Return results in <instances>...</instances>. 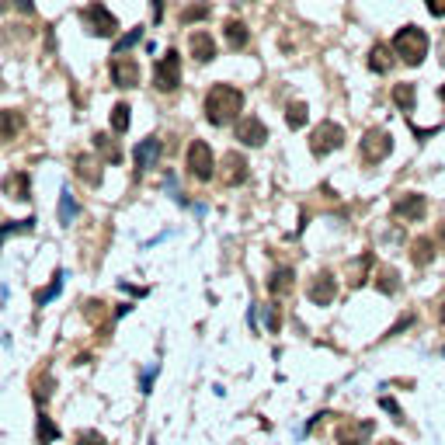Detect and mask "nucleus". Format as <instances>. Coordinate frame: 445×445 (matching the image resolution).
Segmentation results:
<instances>
[{
    "label": "nucleus",
    "instance_id": "4468645a",
    "mask_svg": "<svg viewBox=\"0 0 445 445\" xmlns=\"http://www.w3.org/2000/svg\"><path fill=\"white\" fill-rule=\"evenodd\" d=\"M188 49H191V56H195L198 63H212V60H216V42H212L209 32H191Z\"/></svg>",
    "mask_w": 445,
    "mask_h": 445
},
{
    "label": "nucleus",
    "instance_id": "1a4fd4ad",
    "mask_svg": "<svg viewBox=\"0 0 445 445\" xmlns=\"http://www.w3.org/2000/svg\"><path fill=\"white\" fill-rule=\"evenodd\" d=\"M393 212H397L400 219H411V223H418V219H425V212H428V198H425L421 191H407L404 198H397Z\"/></svg>",
    "mask_w": 445,
    "mask_h": 445
},
{
    "label": "nucleus",
    "instance_id": "5701e85b",
    "mask_svg": "<svg viewBox=\"0 0 445 445\" xmlns=\"http://www.w3.org/2000/svg\"><path fill=\"white\" fill-rule=\"evenodd\" d=\"M393 101H397V108L400 111H414V104H418V90H414V84H397L393 88Z\"/></svg>",
    "mask_w": 445,
    "mask_h": 445
},
{
    "label": "nucleus",
    "instance_id": "ea45409f",
    "mask_svg": "<svg viewBox=\"0 0 445 445\" xmlns=\"http://www.w3.org/2000/svg\"><path fill=\"white\" fill-rule=\"evenodd\" d=\"M153 376H157V365H150V369L143 372V393H150V383H153Z\"/></svg>",
    "mask_w": 445,
    "mask_h": 445
},
{
    "label": "nucleus",
    "instance_id": "a878e982",
    "mask_svg": "<svg viewBox=\"0 0 445 445\" xmlns=\"http://www.w3.org/2000/svg\"><path fill=\"white\" fill-rule=\"evenodd\" d=\"M77 212H81V209H77V198L70 195V188H63V195H60V223L70 226V223L77 219Z\"/></svg>",
    "mask_w": 445,
    "mask_h": 445
},
{
    "label": "nucleus",
    "instance_id": "a211bd4d",
    "mask_svg": "<svg viewBox=\"0 0 445 445\" xmlns=\"http://www.w3.org/2000/svg\"><path fill=\"white\" fill-rule=\"evenodd\" d=\"M292 285H296L292 268H275L271 278H268V292H271V296H285V292H292Z\"/></svg>",
    "mask_w": 445,
    "mask_h": 445
},
{
    "label": "nucleus",
    "instance_id": "7ed1b4c3",
    "mask_svg": "<svg viewBox=\"0 0 445 445\" xmlns=\"http://www.w3.org/2000/svg\"><path fill=\"white\" fill-rule=\"evenodd\" d=\"M341 146H345V129H341L338 122H320V125L313 129V136H310L313 157H327V153H334V150H341Z\"/></svg>",
    "mask_w": 445,
    "mask_h": 445
},
{
    "label": "nucleus",
    "instance_id": "09e8293b",
    "mask_svg": "<svg viewBox=\"0 0 445 445\" xmlns=\"http://www.w3.org/2000/svg\"><path fill=\"white\" fill-rule=\"evenodd\" d=\"M442 355H445V348H442Z\"/></svg>",
    "mask_w": 445,
    "mask_h": 445
},
{
    "label": "nucleus",
    "instance_id": "bb28decb",
    "mask_svg": "<svg viewBox=\"0 0 445 445\" xmlns=\"http://www.w3.org/2000/svg\"><path fill=\"white\" fill-rule=\"evenodd\" d=\"M60 292H63V271L56 268V275H53V282H49V285H46L42 292H35V306H46V303H49V299H56Z\"/></svg>",
    "mask_w": 445,
    "mask_h": 445
},
{
    "label": "nucleus",
    "instance_id": "c756f323",
    "mask_svg": "<svg viewBox=\"0 0 445 445\" xmlns=\"http://www.w3.org/2000/svg\"><path fill=\"white\" fill-rule=\"evenodd\" d=\"M35 230V219L28 216V219H14V223H7V226H0V240H7V237H18V233H32Z\"/></svg>",
    "mask_w": 445,
    "mask_h": 445
},
{
    "label": "nucleus",
    "instance_id": "6e6552de",
    "mask_svg": "<svg viewBox=\"0 0 445 445\" xmlns=\"http://www.w3.org/2000/svg\"><path fill=\"white\" fill-rule=\"evenodd\" d=\"M108 74H111V84H115V88H136V84H139V63H136L132 56H125V53H118V56L111 60Z\"/></svg>",
    "mask_w": 445,
    "mask_h": 445
},
{
    "label": "nucleus",
    "instance_id": "c03bdc74",
    "mask_svg": "<svg viewBox=\"0 0 445 445\" xmlns=\"http://www.w3.org/2000/svg\"><path fill=\"white\" fill-rule=\"evenodd\" d=\"M442 63H445V35H442Z\"/></svg>",
    "mask_w": 445,
    "mask_h": 445
},
{
    "label": "nucleus",
    "instance_id": "79ce46f5",
    "mask_svg": "<svg viewBox=\"0 0 445 445\" xmlns=\"http://www.w3.org/2000/svg\"><path fill=\"white\" fill-rule=\"evenodd\" d=\"M164 18V0H153V21Z\"/></svg>",
    "mask_w": 445,
    "mask_h": 445
},
{
    "label": "nucleus",
    "instance_id": "a18cd8bd",
    "mask_svg": "<svg viewBox=\"0 0 445 445\" xmlns=\"http://www.w3.org/2000/svg\"><path fill=\"white\" fill-rule=\"evenodd\" d=\"M439 237H442V244H445V226H442V230H439Z\"/></svg>",
    "mask_w": 445,
    "mask_h": 445
},
{
    "label": "nucleus",
    "instance_id": "f03ea898",
    "mask_svg": "<svg viewBox=\"0 0 445 445\" xmlns=\"http://www.w3.org/2000/svg\"><path fill=\"white\" fill-rule=\"evenodd\" d=\"M428 35H425V28H418V25H407V28H400L397 35H393V53H397V60H404L407 67H421L425 63V56H428Z\"/></svg>",
    "mask_w": 445,
    "mask_h": 445
},
{
    "label": "nucleus",
    "instance_id": "6ab92c4d",
    "mask_svg": "<svg viewBox=\"0 0 445 445\" xmlns=\"http://www.w3.org/2000/svg\"><path fill=\"white\" fill-rule=\"evenodd\" d=\"M94 146H97V153H101L104 164H122V150H118V143L108 132H97L94 136Z\"/></svg>",
    "mask_w": 445,
    "mask_h": 445
},
{
    "label": "nucleus",
    "instance_id": "20e7f679",
    "mask_svg": "<svg viewBox=\"0 0 445 445\" xmlns=\"http://www.w3.org/2000/svg\"><path fill=\"white\" fill-rule=\"evenodd\" d=\"M188 174L195 181H212V174H216V157L205 139H195L188 146Z\"/></svg>",
    "mask_w": 445,
    "mask_h": 445
},
{
    "label": "nucleus",
    "instance_id": "4c0bfd02",
    "mask_svg": "<svg viewBox=\"0 0 445 445\" xmlns=\"http://www.w3.org/2000/svg\"><path fill=\"white\" fill-rule=\"evenodd\" d=\"M278 327H282V317H278V310L271 306V310H268V331H275V334H278Z\"/></svg>",
    "mask_w": 445,
    "mask_h": 445
},
{
    "label": "nucleus",
    "instance_id": "0eeeda50",
    "mask_svg": "<svg viewBox=\"0 0 445 445\" xmlns=\"http://www.w3.org/2000/svg\"><path fill=\"white\" fill-rule=\"evenodd\" d=\"M181 84V60L174 49H167V56L157 63V70H153V88L157 90H178Z\"/></svg>",
    "mask_w": 445,
    "mask_h": 445
},
{
    "label": "nucleus",
    "instance_id": "39448f33",
    "mask_svg": "<svg viewBox=\"0 0 445 445\" xmlns=\"http://www.w3.org/2000/svg\"><path fill=\"white\" fill-rule=\"evenodd\" d=\"M81 21L88 25L94 35H101V39H111V35H118V18L104 7V4H88L84 11H81Z\"/></svg>",
    "mask_w": 445,
    "mask_h": 445
},
{
    "label": "nucleus",
    "instance_id": "f704fd0d",
    "mask_svg": "<svg viewBox=\"0 0 445 445\" xmlns=\"http://www.w3.org/2000/svg\"><path fill=\"white\" fill-rule=\"evenodd\" d=\"M139 39H143V28H132V32H125V35L115 42V56H118V53H125V49H132Z\"/></svg>",
    "mask_w": 445,
    "mask_h": 445
},
{
    "label": "nucleus",
    "instance_id": "2f4dec72",
    "mask_svg": "<svg viewBox=\"0 0 445 445\" xmlns=\"http://www.w3.org/2000/svg\"><path fill=\"white\" fill-rule=\"evenodd\" d=\"M111 129H115V132H125V129H129V104H125V101H118V104L111 108Z\"/></svg>",
    "mask_w": 445,
    "mask_h": 445
},
{
    "label": "nucleus",
    "instance_id": "4be33fe9",
    "mask_svg": "<svg viewBox=\"0 0 445 445\" xmlns=\"http://www.w3.org/2000/svg\"><path fill=\"white\" fill-rule=\"evenodd\" d=\"M74 164H77V174L88 181L90 188H97V184H101V167H97V160H94V157H84V153H81Z\"/></svg>",
    "mask_w": 445,
    "mask_h": 445
},
{
    "label": "nucleus",
    "instance_id": "f257e3e1",
    "mask_svg": "<svg viewBox=\"0 0 445 445\" xmlns=\"http://www.w3.org/2000/svg\"><path fill=\"white\" fill-rule=\"evenodd\" d=\"M244 111V94L233 84H212L205 94V118L212 125H230Z\"/></svg>",
    "mask_w": 445,
    "mask_h": 445
},
{
    "label": "nucleus",
    "instance_id": "49530a36",
    "mask_svg": "<svg viewBox=\"0 0 445 445\" xmlns=\"http://www.w3.org/2000/svg\"><path fill=\"white\" fill-rule=\"evenodd\" d=\"M442 324H445V306H442Z\"/></svg>",
    "mask_w": 445,
    "mask_h": 445
},
{
    "label": "nucleus",
    "instance_id": "cd10ccee",
    "mask_svg": "<svg viewBox=\"0 0 445 445\" xmlns=\"http://www.w3.org/2000/svg\"><path fill=\"white\" fill-rule=\"evenodd\" d=\"M226 42L233 49H244L247 46V25L244 21H226Z\"/></svg>",
    "mask_w": 445,
    "mask_h": 445
},
{
    "label": "nucleus",
    "instance_id": "f8f14e48",
    "mask_svg": "<svg viewBox=\"0 0 445 445\" xmlns=\"http://www.w3.org/2000/svg\"><path fill=\"white\" fill-rule=\"evenodd\" d=\"M372 432H376L372 421H345L338 428V445H365L372 439Z\"/></svg>",
    "mask_w": 445,
    "mask_h": 445
},
{
    "label": "nucleus",
    "instance_id": "c85d7f7f",
    "mask_svg": "<svg viewBox=\"0 0 445 445\" xmlns=\"http://www.w3.org/2000/svg\"><path fill=\"white\" fill-rule=\"evenodd\" d=\"M60 439V428H56V421L53 418H46V414H39V445H49Z\"/></svg>",
    "mask_w": 445,
    "mask_h": 445
},
{
    "label": "nucleus",
    "instance_id": "58836bf2",
    "mask_svg": "<svg viewBox=\"0 0 445 445\" xmlns=\"http://www.w3.org/2000/svg\"><path fill=\"white\" fill-rule=\"evenodd\" d=\"M425 7H428L435 18H445V0H425Z\"/></svg>",
    "mask_w": 445,
    "mask_h": 445
},
{
    "label": "nucleus",
    "instance_id": "a19ab883",
    "mask_svg": "<svg viewBox=\"0 0 445 445\" xmlns=\"http://www.w3.org/2000/svg\"><path fill=\"white\" fill-rule=\"evenodd\" d=\"M11 4H14L18 11H25V14H32V11H35V0H11Z\"/></svg>",
    "mask_w": 445,
    "mask_h": 445
},
{
    "label": "nucleus",
    "instance_id": "7c9ffc66",
    "mask_svg": "<svg viewBox=\"0 0 445 445\" xmlns=\"http://www.w3.org/2000/svg\"><path fill=\"white\" fill-rule=\"evenodd\" d=\"M209 18V4H188L181 11V25H191V21H205Z\"/></svg>",
    "mask_w": 445,
    "mask_h": 445
},
{
    "label": "nucleus",
    "instance_id": "37998d69",
    "mask_svg": "<svg viewBox=\"0 0 445 445\" xmlns=\"http://www.w3.org/2000/svg\"><path fill=\"white\" fill-rule=\"evenodd\" d=\"M439 97H442V101H445V84H442V88H439Z\"/></svg>",
    "mask_w": 445,
    "mask_h": 445
},
{
    "label": "nucleus",
    "instance_id": "412c9836",
    "mask_svg": "<svg viewBox=\"0 0 445 445\" xmlns=\"http://www.w3.org/2000/svg\"><path fill=\"white\" fill-rule=\"evenodd\" d=\"M432 258H435V240H432V237H418V240H414V251H411V261L418 268H425Z\"/></svg>",
    "mask_w": 445,
    "mask_h": 445
},
{
    "label": "nucleus",
    "instance_id": "b1692460",
    "mask_svg": "<svg viewBox=\"0 0 445 445\" xmlns=\"http://www.w3.org/2000/svg\"><path fill=\"white\" fill-rule=\"evenodd\" d=\"M372 278H376V289H379V292H386V296H393V292H397V289H400V282H397V271H393V268H376V275H372Z\"/></svg>",
    "mask_w": 445,
    "mask_h": 445
},
{
    "label": "nucleus",
    "instance_id": "dca6fc26",
    "mask_svg": "<svg viewBox=\"0 0 445 445\" xmlns=\"http://www.w3.org/2000/svg\"><path fill=\"white\" fill-rule=\"evenodd\" d=\"M393 63H397V60H393V49L383 46V42H376L372 53H369V70H372V74H390Z\"/></svg>",
    "mask_w": 445,
    "mask_h": 445
},
{
    "label": "nucleus",
    "instance_id": "f3484780",
    "mask_svg": "<svg viewBox=\"0 0 445 445\" xmlns=\"http://www.w3.org/2000/svg\"><path fill=\"white\" fill-rule=\"evenodd\" d=\"M4 191L11 195V198H18V202H25L28 195H32V181L25 171H14V174H7L4 178Z\"/></svg>",
    "mask_w": 445,
    "mask_h": 445
},
{
    "label": "nucleus",
    "instance_id": "72a5a7b5",
    "mask_svg": "<svg viewBox=\"0 0 445 445\" xmlns=\"http://www.w3.org/2000/svg\"><path fill=\"white\" fill-rule=\"evenodd\" d=\"M49 393H53V376H49V372H42V376L35 379V404H46V400H49Z\"/></svg>",
    "mask_w": 445,
    "mask_h": 445
},
{
    "label": "nucleus",
    "instance_id": "423d86ee",
    "mask_svg": "<svg viewBox=\"0 0 445 445\" xmlns=\"http://www.w3.org/2000/svg\"><path fill=\"white\" fill-rule=\"evenodd\" d=\"M393 153V136L386 132V129H369L365 136H362V160L365 164H379V160H386Z\"/></svg>",
    "mask_w": 445,
    "mask_h": 445
},
{
    "label": "nucleus",
    "instance_id": "2eb2a0df",
    "mask_svg": "<svg viewBox=\"0 0 445 445\" xmlns=\"http://www.w3.org/2000/svg\"><path fill=\"white\" fill-rule=\"evenodd\" d=\"M160 139L157 136H150V139H139V146H136V167L139 171H150L153 164H157V157H160Z\"/></svg>",
    "mask_w": 445,
    "mask_h": 445
},
{
    "label": "nucleus",
    "instance_id": "c9c22d12",
    "mask_svg": "<svg viewBox=\"0 0 445 445\" xmlns=\"http://www.w3.org/2000/svg\"><path fill=\"white\" fill-rule=\"evenodd\" d=\"M77 445H108V439L101 432H81L77 435Z\"/></svg>",
    "mask_w": 445,
    "mask_h": 445
},
{
    "label": "nucleus",
    "instance_id": "de8ad7c7",
    "mask_svg": "<svg viewBox=\"0 0 445 445\" xmlns=\"http://www.w3.org/2000/svg\"><path fill=\"white\" fill-rule=\"evenodd\" d=\"M383 445H397V442H383Z\"/></svg>",
    "mask_w": 445,
    "mask_h": 445
},
{
    "label": "nucleus",
    "instance_id": "9d476101",
    "mask_svg": "<svg viewBox=\"0 0 445 445\" xmlns=\"http://www.w3.org/2000/svg\"><path fill=\"white\" fill-rule=\"evenodd\" d=\"M306 296H310L317 306H331V303H334V296H338V282H334V275H331V271H320V275L310 282Z\"/></svg>",
    "mask_w": 445,
    "mask_h": 445
},
{
    "label": "nucleus",
    "instance_id": "e433bc0d",
    "mask_svg": "<svg viewBox=\"0 0 445 445\" xmlns=\"http://www.w3.org/2000/svg\"><path fill=\"white\" fill-rule=\"evenodd\" d=\"M379 407H383V411H390V414H393L397 421H404V414H400V407H397V404H393L390 397H383V400H379Z\"/></svg>",
    "mask_w": 445,
    "mask_h": 445
},
{
    "label": "nucleus",
    "instance_id": "473e14b6",
    "mask_svg": "<svg viewBox=\"0 0 445 445\" xmlns=\"http://www.w3.org/2000/svg\"><path fill=\"white\" fill-rule=\"evenodd\" d=\"M369 268H372V254H362L355 265H352V285H362L369 278Z\"/></svg>",
    "mask_w": 445,
    "mask_h": 445
},
{
    "label": "nucleus",
    "instance_id": "ddd939ff",
    "mask_svg": "<svg viewBox=\"0 0 445 445\" xmlns=\"http://www.w3.org/2000/svg\"><path fill=\"white\" fill-rule=\"evenodd\" d=\"M219 174H223V184L237 188V184L247 181V160L240 153H223V171Z\"/></svg>",
    "mask_w": 445,
    "mask_h": 445
},
{
    "label": "nucleus",
    "instance_id": "9b49d317",
    "mask_svg": "<svg viewBox=\"0 0 445 445\" xmlns=\"http://www.w3.org/2000/svg\"><path fill=\"white\" fill-rule=\"evenodd\" d=\"M237 139H240L244 146H265V139H268L265 122H261L258 115L240 118V122H237Z\"/></svg>",
    "mask_w": 445,
    "mask_h": 445
},
{
    "label": "nucleus",
    "instance_id": "aec40b11",
    "mask_svg": "<svg viewBox=\"0 0 445 445\" xmlns=\"http://www.w3.org/2000/svg\"><path fill=\"white\" fill-rule=\"evenodd\" d=\"M21 125H25V118H21V111H14V108H7V111H0V143H7V139H14V136L21 132Z\"/></svg>",
    "mask_w": 445,
    "mask_h": 445
},
{
    "label": "nucleus",
    "instance_id": "393cba45",
    "mask_svg": "<svg viewBox=\"0 0 445 445\" xmlns=\"http://www.w3.org/2000/svg\"><path fill=\"white\" fill-rule=\"evenodd\" d=\"M306 118H310V108H306L303 101H292V104L285 108V125H289V129H303Z\"/></svg>",
    "mask_w": 445,
    "mask_h": 445
}]
</instances>
